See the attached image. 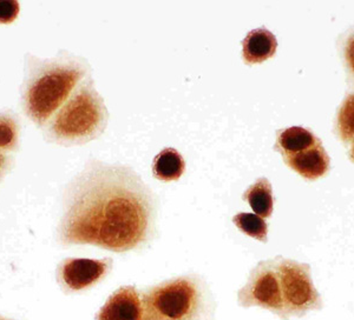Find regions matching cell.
Returning a JSON list of instances; mask_svg holds the SVG:
<instances>
[{"label": "cell", "instance_id": "cell-1", "mask_svg": "<svg viewBox=\"0 0 354 320\" xmlns=\"http://www.w3.org/2000/svg\"><path fill=\"white\" fill-rule=\"evenodd\" d=\"M153 198L131 168L95 161L73 183L62 219V243L127 252L149 240Z\"/></svg>", "mask_w": 354, "mask_h": 320}, {"label": "cell", "instance_id": "cell-2", "mask_svg": "<svg viewBox=\"0 0 354 320\" xmlns=\"http://www.w3.org/2000/svg\"><path fill=\"white\" fill-rule=\"evenodd\" d=\"M88 72L90 65L86 60L68 52L45 59L26 57L21 88L25 116L37 126L44 128Z\"/></svg>", "mask_w": 354, "mask_h": 320}, {"label": "cell", "instance_id": "cell-3", "mask_svg": "<svg viewBox=\"0 0 354 320\" xmlns=\"http://www.w3.org/2000/svg\"><path fill=\"white\" fill-rule=\"evenodd\" d=\"M108 120L104 99L88 77L44 125V136L63 146L86 144L104 132Z\"/></svg>", "mask_w": 354, "mask_h": 320}, {"label": "cell", "instance_id": "cell-4", "mask_svg": "<svg viewBox=\"0 0 354 320\" xmlns=\"http://www.w3.org/2000/svg\"><path fill=\"white\" fill-rule=\"evenodd\" d=\"M142 320H212L205 285L196 276L165 280L141 294Z\"/></svg>", "mask_w": 354, "mask_h": 320}, {"label": "cell", "instance_id": "cell-5", "mask_svg": "<svg viewBox=\"0 0 354 320\" xmlns=\"http://www.w3.org/2000/svg\"><path fill=\"white\" fill-rule=\"evenodd\" d=\"M274 263L287 316L301 318L310 311L322 310V297L314 286L310 265L282 257L275 258Z\"/></svg>", "mask_w": 354, "mask_h": 320}, {"label": "cell", "instance_id": "cell-6", "mask_svg": "<svg viewBox=\"0 0 354 320\" xmlns=\"http://www.w3.org/2000/svg\"><path fill=\"white\" fill-rule=\"evenodd\" d=\"M238 303L242 308L259 306L288 320L282 301L281 288L274 259L259 263L250 272L247 284L239 291Z\"/></svg>", "mask_w": 354, "mask_h": 320}, {"label": "cell", "instance_id": "cell-7", "mask_svg": "<svg viewBox=\"0 0 354 320\" xmlns=\"http://www.w3.org/2000/svg\"><path fill=\"white\" fill-rule=\"evenodd\" d=\"M113 265L110 258L105 259H84L68 258L62 261L58 268V280L65 290L78 292L93 288L104 279Z\"/></svg>", "mask_w": 354, "mask_h": 320}, {"label": "cell", "instance_id": "cell-8", "mask_svg": "<svg viewBox=\"0 0 354 320\" xmlns=\"http://www.w3.org/2000/svg\"><path fill=\"white\" fill-rule=\"evenodd\" d=\"M143 305L141 293L133 286L118 288L111 294L96 320H142Z\"/></svg>", "mask_w": 354, "mask_h": 320}, {"label": "cell", "instance_id": "cell-9", "mask_svg": "<svg viewBox=\"0 0 354 320\" xmlns=\"http://www.w3.org/2000/svg\"><path fill=\"white\" fill-rule=\"evenodd\" d=\"M283 160L293 171L305 179H319L330 170V157L322 146V141L301 152L283 156Z\"/></svg>", "mask_w": 354, "mask_h": 320}, {"label": "cell", "instance_id": "cell-10", "mask_svg": "<svg viewBox=\"0 0 354 320\" xmlns=\"http://www.w3.org/2000/svg\"><path fill=\"white\" fill-rule=\"evenodd\" d=\"M277 48V37L267 28H257L250 31L242 41V56L245 64H259L272 58Z\"/></svg>", "mask_w": 354, "mask_h": 320}, {"label": "cell", "instance_id": "cell-11", "mask_svg": "<svg viewBox=\"0 0 354 320\" xmlns=\"http://www.w3.org/2000/svg\"><path fill=\"white\" fill-rule=\"evenodd\" d=\"M320 141L322 140L314 136V133L310 132V130L293 126L285 128L278 133L275 148L282 153V156H288L308 150Z\"/></svg>", "mask_w": 354, "mask_h": 320}, {"label": "cell", "instance_id": "cell-12", "mask_svg": "<svg viewBox=\"0 0 354 320\" xmlns=\"http://www.w3.org/2000/svg\"><path fill=\"white\" fill-rule=\"evenodd\" d=\"M185 170V159L175 148H165L153 159V173L157 179L163 181L180 179Z\"/></svg>", "mask_w": 354, "mask_h": 320}, {"label": "cell", "instance_id": "cell-13", "mask_svg": "<svg viewBox=\"0 0 354 320\" xmlns=\"http://www.w3.org/2000/svg\"><path fill=\"white\" fill-rule=\"evenodd\" d=\"M243 200L250 203V208L259 217L270 218L273 213L274 198L272 184L267 178H260L243 193Z\"/></svg>", "mask_w": 354, "mask_h": 320}, {"label": "cell", "instance_id": "cell-14", "mask_svg": "<svg viewBox=\"0 0 354 320\" xmlns=\"http://www.w3.org/2000/svg\"><path fill=\"white\" fill-rule=\"evenodd\" d=\"M21 141V123L12 112H0V152H15Z\"/></svg>", "mask_w": 354, "mask_h": 320}, {"label": "cell", "instance_id": "cell-15", "mask_svg": "<svg viewBox=\"0 0 354 320\" xmlns=\"http://www.w3.org/2000/svg\"><path fill=\"white\" fill-rule=\"evenodd\" d=\"M233 223L247 236L260 240L262 243H267L268 224L261 217L253 213H239L234 216Z\"/></svg>", "mask_w": 354, "mask_h": 320}, {"label": "cell", "instance_id": "cell-16", "mask_svg": "<svg viewBox=\"0 0 354 320\" xmlns=\"http://www.w3.org/2000/svg\"><path fill=\"white\" fill-rule=\"evenodd\" d=\"M337 130L344 143L353 140V96L350 94L339 110Z\"/></svg>", "mask_w": 354, "mask_h": 320}, {"label": "cell", "instance_id": "cell-17", "mask_svg": "<svg viewBox=\"0 0 354 320\" xmlns=\"http://www.w3.org/2000/svg\"><path fill=\"white\" fill-rule=\"evenodd\" d=\"M21 5L16 0H0V23L10 24L17 19Z\"/></svg>", "mask_w": 354, "mask_h": 320}, {"label": "cell", "instance_id": "cell-18", "mask_svg": "<svg viewBox=\"0 0 354 320\" xmlns=\"http://www.w3.org/2000/svg\"><path fill=\"white\" fill-rule=\"evenodd\" d=\"M13 166V158L8 153L0 152V181L8 176Z\"/></svg>", "mask_w": 354, "mask_h": 320}, {"label": "cell", "instance_id": "cell-19", "mask_svg": "<svg viewBox=\"0 0 354 320\" xmlns=\"http://www.w3.org/2000/svg\"><path fill=\"white\" fill-rule=\"evenodd\" d=\"M0 320H8V319H4V318H0Z\"/></svg>", "mask_w": 354, "mask_h": 320}]
</instances>
